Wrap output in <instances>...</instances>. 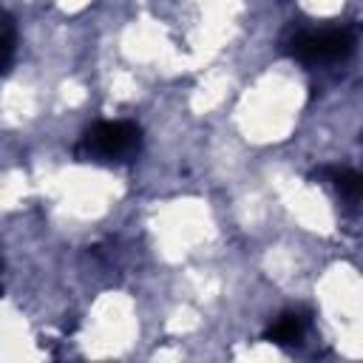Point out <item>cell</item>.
Returning a JSON list of instances; mask_svg holds the SVG:
<instances>
[{"mask_svg":"<svg viewBox=\"0 0 363 363\" xmlns=\"http://www.w3.org/2000/svg\"><path fill=\"white\" fill-rule=\"evenodd\" d=\"M142 133L133 122H99L94 125L79 145V153L91 156V159H128L139 150Z\"/></svg>","mask_w":363,"mask_h":363,"instance_id":"6da1fadb","label":"cell"},{"mask_svg":"<svg viewBox=\"0 0 363 363\" xmlns=\"http://www.w3.org/2000/svg\"><path fill=\"white\" fill-rule=\"evenodd\" d=\"M354 48V37L349 28H329L318 34H303L292 43V54L303 62H335L349 57Z\"/></svg>","mask_w":363,"mask_h":363,"instance_id":"7a4b0ae2","label":"cell"},{"mask_svg":"<svg viewBox=\"0 0 363 363\" xmlns=\"http://www.w3.org/2000/svg\"><path fill=\"white\" fill-rule=\"evenodd\" d=\"M303 329H306V318L298 312H286L267 329V340H272L278 346H292V343H301Z\"/></svg>","mask_w":363,"mask_h":363,"instance_id":"3957f363","label":"cell"},{"mask_svg":"<svg viewBox=\"0 0 363 363\" xmlns=\"http://www.w3.org/2000/svg\"><path fill=\"white\" fill-rule=\"evenodd\" d=\"M335 184H337V190H340L343 196H349V199H357L360 190H363V179H360V173H354V170H335Z\"/></svg>","mask_w":363,"mask_h":363,"instance_id":"277c9868","label":"cell"}]
</instances>
